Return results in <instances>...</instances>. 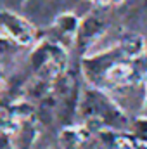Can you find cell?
<instances>
[{"label": "cell", "instance_id": "5b68a950", "mask_svg": "<svg viewBox=\"0 0 147 149\" xmlns=\"http://www.w3.org/2000/svg\"><path fill=\"white\" fill-rule=\"evenodd\" d=\"M118 50L126 59H139L147 54V42L144 37H140L137 33H128L119 40Z\"/></svg>", "mask_w": 147, "mask_h": 149}, {"label": "cell", "instance_id": "52a82bcc", "mask_svg": "<svg viewBox=\"0 0 147 149\" xmlns=\"http://www.w3.org/2000/svg\"><path fill=\"white\" fill-rule=\"evenodd\" d=\"M0 149H10V144H9V139L3 135V134H0Z\"/></svg>", "mask_w": 147, "mask_h": 149}, {"label": "cell", "instance_id": "ba28073f", "mask_svg": "<svg viewBox=\"0 0 147 149\" xmlns=\"http://www.w3.org/2000/svg\"><path fill=\"white\" fill-rule=\"evenodd\" d=\"M9 49H10V43H9L7 40L0 38V54H5V52H7Z\"/></svg>", "mask_w": 147, "mask_h": 149}, {"label": "cell", "instance_id": "9c48e42d", "mask_svg": "<svg viewBox=\"0 0 147 149\" xmlns=\"http://www.w3.org/2000/svg\"><path fill=\"white\" fill-rule=\"evenodd\" d=\"M125 0H102V3H111V5H118V3H123Z\"/></svg>", "mask_w": 147, "mask_h": 149}, {"label": "cell", "instance_id": "3957f363", "mask_svg": "<svg viewBox=\"0 0 147 149\" xmlns=\"http://www.w3.org/2000/svg\"><path fill=\"white\" fill-rule=\"evenodd\" d=\"M78 30H80V19L74 14H71V12L61 14L54 21V26H52V33L57 38L55 42L61 43L62 47L64 45H71L74 40H76Z\"/></svg>", "mask_w": 147, "mask_h": 149}, {"label": "cell", "instance_id": "277c9868", "mask_svg": "<svg viewBox=\"0 0 147 149\" xmlns=\"http://www.w3.org/2000/svg\"><path fill=\"white\" fill-rule=\"evenodd\" d=\"M104 33H106V23L101 17H97V16H88L80 24L76 40L81 42L83 45L92 47V43H97Z\"/></svg>", "mask_w": 147, "mask_h": 149}, {"label": "cell", "instance_id": "8992f818", "mask_svg": "<svg viewBox=\"0 0 147 149\" xmlns=\"http://www.w3.org/2000/svg\"><path fill=\"white\" fill-rule=\"evenodd\" d=\"M114 149H140V148H137L132 141H128L125 137H118L114 141Z\"/></svg>", "mask_w": 147, "mask_h": 149}, {"label": "cell", "instance_id": "7a4b0ae2", "mask_svg": "<svg viewBox=\"0 0 147 149\" xmlns=\"http://www.w3.org/2000/svg\"><path fill=\"white\" fill-rule=\"evenodd\" d=\"M0 26L7 33V37L19 45L37 43V31H35L33 24H30L23 16H19L12 10L0 9Z\"/></svg>", "mask_w": 147, "mask_h": 149}, {"label": "cell", "instance_id": "6da1fadb", "mask_svg": "<svg viewBox=\"0 0 147 149\" xmlns=\"http://www.w3.org/2000/svg\"><path fill=\"white\" fill-rule=\"evenodd\" d=\"M35 71L42 80H54L66 68V50L57 42H42L31 56Z\"/></svg>", "mask_w": 147, "mask_h": 149}, {"label": "cell", "instance_id": "30bf717a", "mask_svg": "<svg viewBox=\"0 0 147 149\" xmlns=\"http://www.w3.org/2000/svg\"><path fill=\"white\" fill-rule=\"evenodd\" d=\"M90 2H92V0H90Z\"/></svg>", "mask_w": 147, "mask_h": 149}]
</instances>
